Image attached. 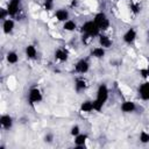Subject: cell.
<instances>
[{"instance_id": "obj_1", "label": "cell", "mask_w": 149, "mask_h": 149, "mask_svg": "<svg viewBox=\"0 0 149 149\" xmlns=\"http://www.w3.org/2000/svg\"><path fill=\"white\" fill-rule=\"evenodd\" d=\"M108 98V90L105 85H100L99 88H98V92H97V99L93 101V106H94V109L95 111H100L102 105L106 102Z\"/></svg>"}, {"instance_id": "obj_2", "label": "cell", "mask_w": 149, "mask_h": 149, "mask_svg": "<svg viewBox=\"0 0 149 149\" xmlns=\"http://www.w3.org/2000/svg\"><path fill=\"white\" fill-rule=\"evenodd\" d=\"M81 30L84 31V34L88 35L90 37H93V36H97V35L99 34L100 28L95 24L94 21H87V22H85V23L83 24Z\"/></svg>"}, {"instance_id": "obj_3", "label": "cell", "mask_w": 149, "mask_h": 149, "mask_svg": "<svg viewBox=\"0 0 149 149\" xmlns=\"http://www.w3.org/2000/svg\"><path fill=\"white\" fill-rule=\"evenodd\" d=\"M94 22H95V24H97L100 29H107L108 26H109L108 19H107V16H106L104 13L97 14L95 17H94Z\"/></svg>"}, {"instance_id": "obj_4", "label": "cell", "mask_w": 149, "mask_h": 149, "mask_svg": "<svg viewBox=\"0 0 149 149\" xmlns=\"http://www.w3.org/2000/svg\"><path fill=\"white\" fill-rule=\"evenodd\" d=\"M41 100H42V93L40 92V90H37V88L30 90V92H29V101H30V104L38 102Z\"/></svg>"}, {"instance_id": "obj_5", "label": "cell", "mask_w": 149, "mask_h": 149, "mask_svg": "<svg viewBox=\"0 0 149 149\" xmlns=\"http://www.w3.org/2000/svg\"><path fill=\"white\" fill-rule=\"evenodd\" d=\"M19 3H20V0H10L9 3H8L7 13L9 15H15L16 12L19 10Z\"/></svg>"}, {"instance_id": "obj_6", "label": "cell", "mask_w": 149, "mask_h": 149, "mask_svg": "<svg viewBox=\"0 0 149 149\" xmlns=\"http://www.w3.org/2000/svg\"><path fill=\"white\" fill-rule=\"evenodd\" d=\"M139 93L143 100H149V83H144L140 86Z\"/></svg>"}, {"instance_id": "obj_7", "label": "cell", "mask_w": 149, "mask_h": 149, "mask_svg": "<svg viewBox=\"0 0 149 149\" xmlns=\"http://www.w3.org/2000/svg\"><path fill=\"white\" fill-rule=\"evenodd\" d=\"M87 70H88V63H87L86 61L81 59V61H79V62L76 64V71H77V72H79V73H85V72H87Z\"/></svg>"}, {"instance_id": "obj_8", "label": "cell", "mask_w": 149, "mask_h": 149, "mask_svg": "<svg viewBox=\"0 0 149 149\" xmlns=\"http://www.w3.org/2000/svg\"><path fill=\"white\" fill-rule=\"evenodd\" d=\"M135 37H136V33H135L134 29L127 30V33L123 35V40H125V42H127V43H132V42L135 40Z\"/></svg>"}, {"instance_id": "obj_9", "label": "cell", "mask_w": 149, "mask_h": 149, "mask_svg": "<svg viewBox=\"0 0 149 149\" xmlns=\"http://www.w3.org/2000/svg\"><path fill=\"white\" fill-rule=\"evenodd\" d=\"M121 109L126 113H130L135 109V104L133 101H125L122 105H121Z\"/></svg>"}, {"instance_id": "obj_10", "label": "cell", "mask_w": 149, "mask_h": 149, "mask_svg": "<svg viewBox=\"0 0 149 149\" xmlns=\"http://www.w3.org/2000/svg\"><path fill=\"white\" fill-rule=\"evenodd\" d=\"M0 122H1L2 127L6 129H9L12 127V118L9 115H2L0 119Z\"/></svg>"}, {"instance_id": "obj_11", "label": "cell", "mask_w": 149, "mask_h": 149, "mask_svg": "<svg viewBox=\"0 0 149 149\" xmlns=\"http://www.w3.org/2000/svg\"><path fill=\"white\" fill-rule=\"evenodd\" d=\"M56 17L58 21H68V17H69V14L65 9H58L56 12Z\"/></svg>"}, {"instance_id": "obj_12", "label": "cell", "mask_w": 149, "mask_h": 149, "mask_svg": "<svg viewBox=\"0 0 149 149\" xmlns=\"http://www.w3.org/2000/svg\"><path fill=\"white\" fill-rule=\"evenodd\" d=\"M3 31L6 33V34H8V33H10L12 30H13V28H14V22L12 21V20H5V22H3Z\"/></svg>"}, {"instance_id": "obj_13", "label": "cell", "mask_w": 149, "mask_h": 149, "mask_svg": "<svg viewBox=\"0 0 149 149\" xmlns=\"http://www.w3.org/2000/svg\"><path fill=\"white\" fill-rule=\"evenodd\" d=\"M86 139H87V136H86V135H84V134H78V135L76 136V140H74L76 146H78V147L84 146V143H85Z\"/></svg>"}, {"instance_id": "obj_14", "label": "cell", "mask_w": 149, "mask_h": 149, "mask_svg": "<svg viewBox=\"0 0 149 149\" xmlns=\"http://www.w3.org/2000/svg\"><path fill=\"white\" fill-rule=\"evenodd\" d=\"M93 109H94L93 101H84L81 104V111H84V112H91Z\"/></svg>"}, {"instance_id": "obj_15", "label": "cell", "mask_w": 149, "mask_h": 149, "mask_svg": "<svg viewBox=\"0 0 149 149\" xmlns=\"http://www.w3.org/2000/svg\"><path fill=\"white\" fill-rule=\"evenodd\" d=\"M26 54L29 58H35L36 57V49L34 45H28L26 49Z\"/></svg>"}, {"instance_id": "obj_16", "label": "cell", "mask_w": 149, "mask_h": 149, "mask_svg": "<svg viewBox=\"0 0 149 149\" xmlns=\"http://www.w3.org/2000/svg\"><path fill=\"white\" fill-rule=\"evenodd\" d=\"M100 44L102 48H108L111 44H112V41L107 37V36H100V40H99Z\"/></svg>"}, {"instance_id": "obj_17", "label": "cell", "mask_w": 149, "mask_h": 149, "mask_svg": "<svg viewBox=\"0 0 149 149\" xmlns=\"http://www.w3.org/2000/svg\"><path fill=\"white\" fill-rule=\"evenodd\" d=\"M92 55H93L94 57H97V58H101V57H104V55H105V50H104L102 47H101V48H94L93 51H92Z\"/></svg>"}, {"instance_id": "obj_18", "label": "cell", "mask_w": 149, "mask_h": 149, "mask_svg": "<svg viewBox=\"0 0 149 149\" xmlns=\"http://www.w3.org/2000/svg\"><path fill=\"white\" fill-rule=\"evenodd\" d=\"M56 58L59 59V61H66L68 58V52L65 50H57L56 51Z\"/></svg>"}, {"instance_id": "obj_19", "label": "cell", "mask_w": 149, "mask_h": 149, "mask_svg": "<svg viewBox=\"0 0 149 149\" xmlns=\"http://www.w3.org/2000/svg\"><path fill=\"white\" fill-rule=\"evenodd\" d=\"M65 30H68V31H72V30H74L76 29V23L73 22V21H70V20H68V21H65V23H64V27H63Z\"/></svg>"}, {"instance_id": "obj_20", "label": "cell", "mask_w": 149, "mask_h": 149, "mask_svg": "<svg viewBox=\"0 0 149 149\" xmlns=\"http://www.w3.org/2000/svg\"><path fill=\"white\" fill-rule=\"evenodd\" d=\"M17 59H19V57H17V55H16L15 52H8V55H7V61H8L9 63H16Z\"/></svg>"}, {"instance_id": "obj_21", "label": "cell", "mask_w": 149, "mask_h": 149, "mask_svg": "<svg viewBox=\"0 0 149 149\" xmlns=\"http://www.w3.org/2000/svg\"><path fill=\"white\" fill-rule=\"evenodd\" d=\"M140 141L143 142V143L149 142V134L146 133V132H142V133L140 134Z\"/></svg>"}, {"instance_id": "obj_22", "label": "cell", "mask_w": 149, "mask_h": 149, "mask_svg": "<svg viewBox=\"0 0 149 149\" xmlns=\"http://www.w3.org/2000/svg\"><path fill=\"white\" fill-rule=\"evenodd\" d=\"M85 86H86V84H85V81H84L83 79H78V80L76 81V88H77L78 91L85 88Z\"/></svg>"}, {"instance_id": "obj_23", "label": "cell", "mask_w": 149, "mask_h": 149, "mask_svg": "<svg viewBox=\"0 0 149 149\" xmlns=\"http://www.w3.org/2000/svg\"><path fill=\"white\" fill-rule=\"evenodd\" d=\"M71 134L74 135V136H77V135L79 134V127H78V126L72 127V129H71Z\"/></svg>"}, {"instance_id": "obj_24", "label": "cell", "mask_w": 149, "mask_h": 149, "mask_svg": "<svg viewBox=\"0 0 149 149\" xmlns=\"http://www.w3.org/2000/svg\"><path fill=\"white\" fill-rule=\"evenodd\" d=\"M141 72H142V76H143V77H147V76H149V70H142Z\"/></svg>"}]
</instances>
